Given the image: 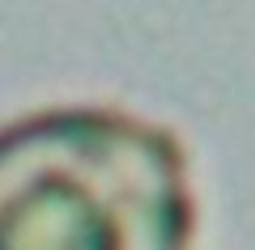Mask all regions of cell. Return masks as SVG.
I'll return each mask as SVG.
<instances>
[{
	"instance_id": "cell-1",
	"label": "cell",
	"mask_w": 255,
	"mask_h": 250,
	"mask_svg": "<svg viewBox=\"0 0 255 250\" xmlns=\"http://www.w3.org/2000/svg\"><path fill=\"white\" fill-rule=\"evenodd\" d=\"M191 225L187 153L166 127L107 106L0 127V250H170Z\"/></svg>"
}]
</instances>
